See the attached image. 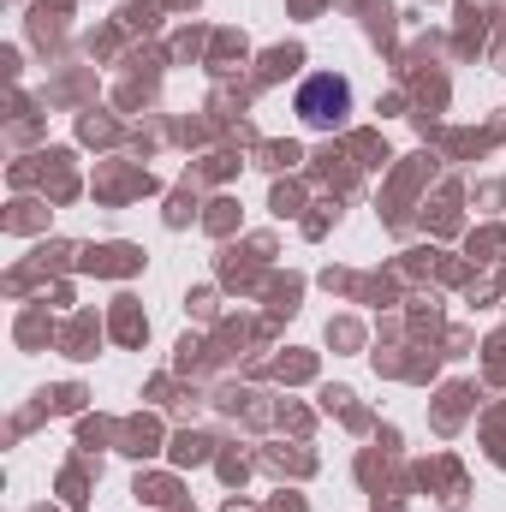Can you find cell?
I'll return each instance as SVG.
<instances>
[{"mask_svg": "<svg viewBox=\"0 0 506 512\" xmlns=\"http://www.w3.org/2000/svg\"><path fill=\"white\" fill-rule=\"evenodd\" d=\"M292 108H298V120L310 131H334V126H346V114H352V84L334 78V72H316V78L298 84Z\"/></svg>", "mask_w": 506, "mask_h": 512, "instance_id": "6da1fadb", "label": "cell"}]
</instances>
